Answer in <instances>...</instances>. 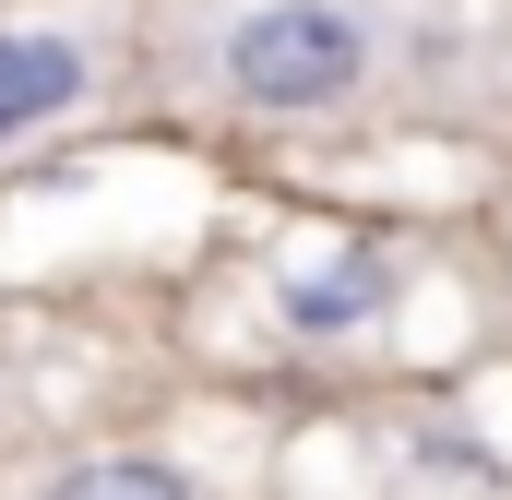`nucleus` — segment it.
I'll use <instances>...</instances> for the list:
<instances>
[{"label": "nucleus", "instance_id": "nucleus-2", "mask_svg": "<svg viewBox=\"0 0 512 500\" xmlns=\"http://www.w3.org/2000/svg\"><path fill=\"white\" fill-rule=\"evenodd\" d=\"M131 48H143V0H48V12H0V155L36 131H72L120 96Z\"/></svg>", "mask_w": 512, "mask_h": 500}, {"label": "nucleus", "instance_id": "nucleus-5", "mask_svg": "<svg viewBox=\"0 0 512 500\" xmlns=\"http://www.w3.org/2000/svg\"><path fill=\"white\" fill-rule=\"evenodd\" d=\"M0 429H12V370H0Z\"/></svg>", "mask_w": 512, "mask_h": 500}, {"label": "nucleus", "instance_id": "nucleus-3", "mask_svg": "<svg viewBox=\"0 0 512 500\" xmlns=\"http://www.w3.org/2000/svg\"><path fill=\"white\" fill-rule=\"evenodd\" d=\"M274 310H286L298 334H358V322H382V310H393V262H382V250L286 262V274H274Z\"/></svg>", "mask_w": 512, "mask_h": 500}, {"label": "nucleus", "instance_id": "nucleus-1", "mask_svg": "<svg viewBox=\"0 0 512 500\" xmlns=\"http://www.w3.org/2000/svg\"><path fill=\"white\" fill-rule=\"evenodd\" d=\"M167 48V84L203 96L215 120H358L405 84V0H167L155 24Z\"/></svg>", "mask_w": 512, "mask_h": 500}, {"label": "nucleus", "instance_id": "nucleus-4", "mask_svg": "<svg viewBox=\"0 0 512 500\" xmlns=\"http://www.w3.org/2000/svg\"><path fill=\"white\" fill-rule=\"evenodd\" d=\"M36 500H191V477L155 453H96V465H60Z\"/></svg>", "mask_w": 512, "mask_h": 500}]
</instances>
